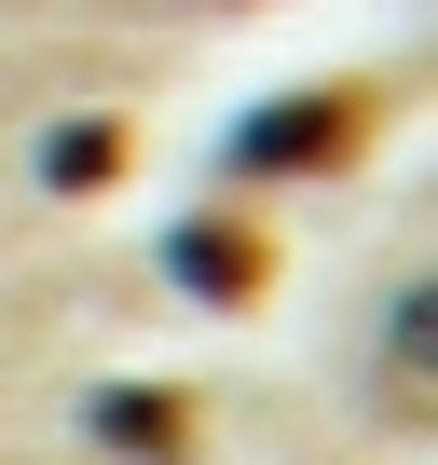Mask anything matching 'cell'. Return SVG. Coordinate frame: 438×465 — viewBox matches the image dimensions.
Listing matches in <instances>:
<instances>
[{"mask_svg": "<svg viewBox=\"0 0 438 465\" xmlns=\"http://www.w3.org/2000/svg\"><path fill=\"white\" fill-rule=\"evenodd\" d=\"M356 151H370V96L356 83H302V96H261L219 164H234V178H329Z\"/></svg>", "mask_w": 438, "mask_h": 465, "instance_id": "obj_1", "label": "cell"}, {"mask_svg": "<svg viewBox=\"0 0 438 465\" xmlns=\"http://www.w3.org/2000/svg\"><path fill=\"white\" fill-rule=\"evenodd\" d=\"M83 424H96L110 451H151V465H178V451H192V397H178V383H110Z\"/></svg>", "mask_w": 438, "mask_h": 465, "instance_id": "obj_3", "label": "cell"}, {"mask_svg": "<svg viewBox=\"0 0 438 465\" xmlns=\"http://www.w3.org/2000/svg\"><path fill=\"white\" fill-rule=\"evenodd\" d=\"M164 274H178L192 302H219V315H247V302L274 288V247H261L247 219H219V205H205V219H178V232H164Z\"/></svg>", "mask_w": 438, "mask_h": 465, "instance_id": "obj_2", "label": "cell"}, {"mask_svg": "<svg viewBox=\"0 0 438 465\" xmlns=\"http://www.w3.org/2000/svg\"><path fill=\"white\" fill-rule=\"evenodd\" d=\"M124 151H137V137H124L110 110H83V124H55V151H42V178H55V192H96V178H124Z\"/></svg>", "mask_w": 438, "mask_h": 465, "instance_id": "obj_4", "label": "cell"}]
</instances>
